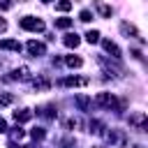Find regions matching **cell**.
Segmentation results:
<instances>
[{"instance_id":"cell-2","label":"cell","mask_w":148,"mask_h":148,"mask_svg":"<svg viewBox=\"0 0 148 148\" xmlns=\"http://www.w3.org/2000/svg\"><path fill=\"white\" fill-rule=\"evenodd\" d=\"M18 25L23 30H28V32H42L44 30V21L42 18H35V16H23L18 21Z\"/></svg>"},{"instance_id":"cell-1","label":"cell","mask_w":148,"mask_h":148,"mask_svg":"<svg viewBox=\"0 0 148 148\" xmlns=\"http://www.w3.org/2000/svg\"><path fill=\"white\" fill-rule=\"evenodd\" d=\"M95 104H97V106H104V109H123L125 102H118L111 92H97Z\"/></svg>"},{"instance_id":"cell-8","label":"cell","mask_w":148,"mask_h":148,"mask_svg":"<svg viewBox=\"0 0 148 148\" xmlns=\"http://www.w3.org/2000/svg\"><path fill=\"white\" fill-rule=\"evenodd\" d=\"M92 5H95V9L99 12V16H102V18H109V16L113 14V9H111L106 2H102V0H92Z\"/></svg>"},{"instance_id":"cell-14","label":"cell","mask_w":148,"mask_h":148,"mask_svg":"<svg viewBox=\"0 0 148 148\" xmlns=\"http://www.w3.org/2000/svg\"><path fill=\"white\" fill-rule=\"evenodd\" d=\"M32 118V113L28 111V109H21V111H14V120L16 123H28Z\"/></svg>"},{"instance_id":"cell-24","label":"cell","mask_w":148,"mask_h":148,"mask_svg":"<svg viewBox=\"0 0 148 148\" xmlns=\"http://www.w3.org/2000/svg\"><path fill=\"white\" fill-rule=\"evenodd\" d=\"M23 136H25V132H23L21 127H14V130H12V139H14V141H21Z\"/></svg>"},{"instance_id":"cell-11","label":"cell","mask_w":148,"mask_h":148,"mask_svg":"<svg viewBox=\"0 0 148 148\" xmlns=\"http://www.w3.org/2000/svg\"><path fill=\"white\" fill-rule=\"evenodd\" d=\"M62 44H65V46H69V49H76V46L81 44V37H79L76 32H67V35L62 37Z\"/></svg>"},{"instance_id":"cell-7","label":"cell","mask_w":148,"mask_h":148,"mask_svg":"<svg viewBox=\"0 0 148 148\" xmlns=\"http://www.w3.org/2000/svg\"><path fill=\"white\" fill-rule=\"evenodd\" d=\"M130 125H134L136 130H141V132H146V113H143V111H139V113H134V116H130Z\"/></svg>"},{"instance_id":"cell-19","label":"cell","mask_w":148,"mask_h":148,"mask_svg":"<svg viewBox=\"0 0 148 148\" xmlns=\"http://www.w3.org/2000/svg\"><path fill=\"white\" fill-rule=\"evenodd\" d=\"M79 21H83V23L92 21V12H90V9H81V14H79Z\"/></svg>"},{"instance_id":"cell-6","label":"cell","mask_w":148,"mask_h":148,"mask_svg":"<svg viewBox=\"0 0 148 148\" xmlns=\"http://www.w3.org/2000/svg\"><path fill=\"white\" fill-rule=\"evenodd\" d=\"M60 83L67 86V88H76V86H88V79H86V76H67V79H62Z\"/></svg>"},{"instance_id":"cell-16","label":"cell","mask_w":148,"mask_h":148,"mask_svg":"<svg viewBox=\"0 0 148 148\" xmlns=\"http://www.w3.org/2000/svg\"><path fill=\"white\" fill-rule=\"evenodd\" d=\"M65 62H67L69 67H81V65H83V60H81L79 56H67V58H65Z\"/></svg>"},{"instance_id":"cell-23","label":"cell","mask_w":148,"mask_h":148,"mask_svg":"<svg viewBox=\"0 0 148 148\" xmlns=\"http://www.w3.org/2000/svg\"><path fill=\"white\" fill-rule=\"evenodd\" d=\"M90 132L92 134H102V123L99 120H90Z\"/></svg>"},{"instance_id":"cell-25","label":"cell","mask_w":148,"mask_h":148,"mask_svg":"<svg viewBox=\"0 0 148 148\" xmlns=\"http://www.w3.org/2000/svg\"><path fill=\"white\" fill-rule=\"evenodd\" d=\"M32 86H35V88H37V90H46V88H49V86H51V83H49V81H46V79H39V81H35V83H32Z\"/></svg>"},{"instance_id":"cell-21","label":"cell","mask_w":148,"mask_h":148,"mask_svg":"<svg viewBox=\"0 0 148 148\" xmlns=\"http://www.w3.org/2000/svg\"><path fill=\"white\" fill-rule=\"evenodd\" d=\"M30 136H32V139H37V141H39V139H44V136H46V132H44V127H35V130H32V132H30Z\"/></svg>"},{"instance_id":"cell-20","label":"cell","mask_w":148,"mask_h":148,"mask_svg":"<svg viewBox=\"0 0 148 148\" xmlns=\"http://www.w3.org/2000/svg\"><path fill=\"white\" fill-rule=\"evenodd\" d=\"M86 39H88L90 44H95V42H99V32H97V30H88V32H86Z\"/></svg>"},{"instance_id":"cell-5","label":"cell","mask_w":148,"mask_h":148,"mask_svg":"<svg viewBox=\"0 0 148 148\" xmlns=\"http://www.w3.org/2000/svg\"><path fill=\"white\" fill-rule=\"evenodd\" d=\"M102 46H104V51H106V53H111V58H113V60H120V56H123V53H120V49H118L111 39H102Z\"/></svg>"},{"instance_id":"cell-28","label":"cell","mask_w":148,"mask_h":148,"mask_svg":"<svg viewBox=\"0 0 148 148\" xmlns=\"http://www.w3.org/2000/svg\"><path fill=\"white\" fill-rule=\"evenodd\" d=\"M0 7H2V9H9V7H12V0H0Z\"/></svg>"},{"instance_id":"cell-32","label":"cell","mask_w":148,"mask_h":148,"mask_svg":"<svg viewBox=\"0 0 148 148\" xmlns=\"http://www.w3.org/2000/svg\"><path fill=\"white\" fill-rule=\"evenodd\" d=\"M42 2H51V0H42Z\"/></svg>"},{"instance_id":"cell-29","label":"cell","mask_w":148,"mask_h":148,"mask_svg":"<svg viewBox=\"0 0 148 148\" xmlns=\"http://www.w3.org/2000/svg\"><path fill=\"white\" fill-rule=\"evenodd\" d=\"M132 56H134L136 60H143V56H141V51H139V49H134V51H132Z\"/></svg>"},{"instance_id":"cell-4","label":"cell","mask_w":148,"mask_h":148,"mask_svg":"<svg viewBox=\"0 0 148 148\" xmlns=\"http://www.w3.org/2000/svg\"><path fill=\"white\" fill-rule=\"evenodd\" d=\"M120 32H123V35H125L127 39H130V37H134V39H139V42H143V37H141V32H139V30H136V28H134L132 23H127V21H123V23H120Z\"/></svg>"},{"instance_id":"cell-18","label":"cell","mask_w":148,"mask_h":148,"mask_svg":"<svg viewBox=\"0 0 148 148\" xmlns=\"http://www.w3.org/2000/svg\"><path fill=\"white\" fill-rule=\"evenodd\" d=\"M72 25V18H56V28H60V30H67Z\"/></svg>"},{"instance_id":"cell-9","label":"cell","mask_w":148,"mask_h":148,"mask_svg":"<svg viewBox=\"0 0 148 148\" xmlns=\"http://www.w3.org/2000/svg\"><path fill=\"white\" fill-rule=\"evenodd\" d=\"M28 51H30V56H44V53H46V46H44L42 42L30 39V42H28Z\"/></svg>"},{"instance_id":"cell-26","label":"cell","mask_w":148,"mask_h":148,"mask_svg":"<svg viewBox=\"0 0 148 148\" xmlns=\"http://www.w3.org/2000/svg\"><path fill=\"white\" fill-rule=\"evenodd\" d=\"M12 102H14V97H12V95H5V92H0V104H2V106L12 104Z\"/></svg>"},{"instance_id":"cell-17","label":"cell","mask_w":148,"mask_h":148,"mask_svg":"<svg viewBox=\"0 0 148 148\" xmlns=\"http://www.w3.org/2000/svg\"><path fill=\"white\" fill-rule=\"evenodd\" d=\"M56 9L58 12H69L72 9V0H58L56 2Z\"/></svg>"},{"instance_id":"cell-22","label":"cell","mask_w":148,"mask_h":148,"mask_svg":"<svg viewBox=\"0 0 148 148\" xmlns=\"http://www.w3.org/2000/svg\"><path fill=\"white\" fill-rule=\"evenodd\" d=\"M53 109H56L53 104H49V106H44V109H42V116H46V118H56V111H53Z\"/></svg>"},{"instance_id":"cell-13","label":"cell","mask_w":148,"mask_h":148,"mask_svg":"<svg viewBox=\"0 0 148 148\" xmlns=\"http://www.w3.org/2000/svg\"><path fill=\"white\" fill-rule=\"evenodd\" d=\"M0 49H2V51H16V53H18V51H21V44H18L16 39H2V42H0Z\"/></svg>"},{"instance_id":"cell-12","label":"cell","mask_w":148,"mask_h":148,"mask_svg":"<svg viewBox=\"0 0 148 148\" xmlns=\"http://www.w3.org/2000/svg\"><path fill=\"white\" fill-rule=\"evenodd\" d=\"M28 76H30V69H28V67H18V69H14V72L9 74L12 81H25Z\"/></svg>"},{"instance_id":"cell-27","label":"cell","mask_w":148,"mask_h":148,"mask_svg":"<svg viewBox=\"0 0 148 148\" xmlns=\"http://www.w3.org/2000/svg\"><path fill=\"white\" fill-rule=\"evenodd\" d=\"M65 127H67V130H74V127H79V120L69 118V120H65Z\"/></svg>"},{"instance_id":"cell-15","label":"cell","mask_w":148,"mask_h":148,"mask_svg":"<svg viewBox=\"0 0 148 148\" xmlns=\"http://www.w3.org/2000/svg\"><path fill=\"white\" fill-rule=\"evenodd\" d=\"M74 102H76V106H79L81 111H88V106H90V97H88V95H76Z\"/></svg>"},{"instance_id":"cell-30","label":"cell","mask_w":148,"mask_h":148,"mask_svg":"<svg viewBox=\"0 0 148 148\" xmlns=\"http://www.w3.org/2000/svg\"><path fill=\"white\" fill-rule=\"evenodd\" d=\"M5 30H7V21L0 16V32H5Z\"/></svg>"},{"instance_id":"cell-31","label":"cell","mask_w":148,"mask_h":148,"mask_svg":"<svg viewBox=\"0 0 148 148\" xmlns=\"http://www.w3.org/2000/svg\"><path fill=\"white\" fill-rule=\"evenodd\" d=\"M0 132H7V123H5L2 118H0Z\"/></svg>"},{"instance_id":"cell-10","label":"cell","mask_w":148,"mask_h":148,"mask_svg":"<svg viewBox=\"0 0 148 148\" xmlns=\"http://www.w3.org/2000/svg\"><path fill=\"white\" fill-rule=\"evenodd\" d=\"M106 139H109L111 143H116V146H125V134H123L120 130H111V132H106Z\"/></svg>"},{"instance_id":"cell-3","label":"cell","mask_w":148,"mask_h":148,"mask_svg":"<svg viewBox=\"0 0 148 148\" xmlns=\"http://www.w3.org/2000/svg\"><path fill=\"white\" fill-rule=\"evenodd\" d=\"M97 62L102 65V69L106 72V76H120V74H123V67H120V65H111V62L104 60V58H97Z\"/></svg>"}]
</instances>
